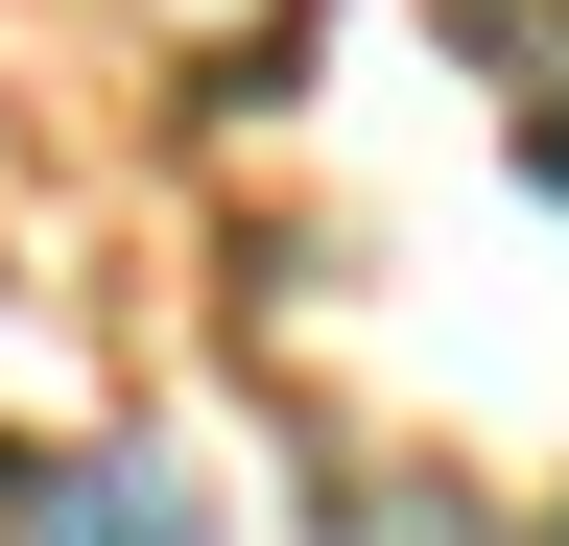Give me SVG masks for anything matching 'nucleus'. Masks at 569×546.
Wrapping results in <instances>:
<instances>
[{
    "label": "nucleus",
    "mask_w": 569,
    "mask_h": 546,
    "mask_svg": "<svg viewBox=\"0 0 569 546\" xmlns=\"http://www.w3.org/2000/svg\"><path fill=\"white\" fill-rule=\"evenodd\" d=\"M0 523L24 546H213V499L167 451H48V475H0Z\"/></svg>",
    "instance_id": "obj_1"
},
{
    "label": "nucleus",
    "mask_w": 569,
    "mask_h": 546,
    "mask_svg": "<svg viewBox=\"0 0 569 546\" xmlns=\"http://www.w3.org/2000/svg\"><path fill=\"white\" fill-rule=\"evenodd\" d=\"M451 48H498V72H546V48H569V0H451Z\"/></svg>",
    "instance_id": "obj_2"
},
{
    "label": "nucleus",
    "mask_w": 569,
    "mask_h": 546,
    "mask_svg": "<svg viewBox=\"0 0 569 546\" xmlns=\"http://www.w3.org/2000/svg\"><path fill=\"white\" fill-rule=\"evenodd\" d=\"M522 190L569 215V48H546V96H522Z\"/></svg>",
    "instance_id": "obj_3"
}]
</instances>
